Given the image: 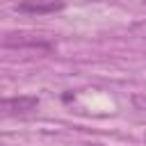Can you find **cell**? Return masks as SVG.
Listing matches in <instances>:
<instances>
[{
    "label": "cell",
    "instance_id": "1",
    "mask_svg": "<svg viewBox=\"0 0 146 146\" xmlns=\"http://www.w3.org/2000/svg\"><path fill=\"white\" fill-rule=\"evenodd\" d=\"M41 100L36 96H5L0 98V119L30 116L39 110Z\"/></svg>",
    "mask_w": 146,
    "mask_h": 146
},
{
    "label": "cell",
    "instance_id": "2",
    "mask_svg": "<svg viewBox=\"0 0 146 146\" xmlns=\"http://www.w3.org/2000/svg\"><path fill=\"white\" fill-rule=\"evenodd\" d=\"M2 46H7V48H25V46H30V48H41V50H50L52 48V43L43 41L39 34H25V32L7 34V39L2 41Z\"/></svg>",
    "mask_w": 146,
    "mask_h": 146
},
{
    "label": "cell",
    "instance_id": "3",
    "mask_svg": "<svg viewBox=\"0 0 146 146\" xmlns=\"http://www.w3.org/2000/svg\"><path fill=\"white\" fill-rule=\"evenodd\" d=\"M64 9V2H36V0H25L21 5H16V11H23V14H52V11H59Z\"/></svg>",
    "mask_w": 146,
    "mask_h": 146
},
{
    "label": "cell",
    "instance_id": "4",
    "mask_svg": "<svg viewBox=\"0 0 146 146\" xmlns=\"http://www.w3.org/2000/svg\"><path fill=\"white\" fill-rule=\"evenodd\" d=\"M144 5H146V0H144Z\"/></svg>",
    "mask_w": 146,
    "mask_h": 146
},
{
    "label": "cell",
    "instance_id": "5",
    "mask_svg": "<svg viewBox=\"0 0 146 146\" xmlns=\"http://www.w3.org/2000/svg\"><path fill=\"white\" fill-rule=\"evenodd\" d=\"M144 139H146V137H144Z\"/></svg>",
    "mask_w": 146,
    "mask_h": 146
}]
</instances>
